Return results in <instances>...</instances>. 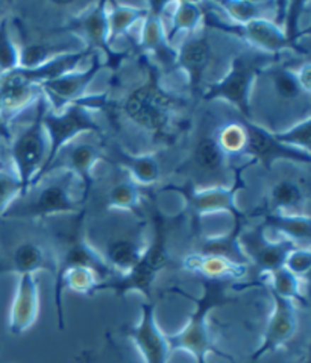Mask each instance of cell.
<instances>
[{
  "mask_svg": "<svg viewBox=\"0 0 311 363\" xmlns=\"http://www.w3.org/2000/svg\"><path fill=\"white\" fill-rule=\"evenodd\" d=\"M202 280V295L195 298L190 296L186 292L178 291L181 295H184L188 300L195 303V312L190 315L186 325L176 333L166 335L170 353L175 351H186L195 363H208V356L216 354L219 357L232 360L231 356L222 353L214 342V336L211 335L210 328V313L216 311L217 307L234 303L235 300L228 296V291H231L230 281H217V280Z\"/></svg>",
  "mask_w": 311,
  "mask_h": 363,
  "instance_id": "1",
  "label": "cell"
},
{
  "mask_svg": "<svg viewBox=\"0 0 311 363\" xmlns=\"http://www.w3.org/2000/svg\"><path fill=\"white\" fill-rule=\"evenodd\" d=\"M146 82L126 96L120 110L135 126L157 137H166L170 133L171 121L179 108L181 99L163 87L159 69L154 62H146Z\"/></svg>",
  "mask_w": 311,
  "mask_h": 363,
  "instance_id": "2",
  "label": "cell"
},
{
  "mask_svg": "<svg viewBox=\"0 0 311 363\" xmlns=\"http://www.w3.org/2000/svg\"><path fill=\"white\" fill-rule=\"evenodd\" d=\"M169 264L167 251V230L163 216L155 213L154 216V236L147 242V247L131 271L119 277H111L101 283L98 292H113L117 296L128 294H140L146 301H152V286L158 274Z\"/></svg>",
  "mask_w": 311,
  "mask_h": 363,
  "instance_id": "3",
  "label": "cell"
},
{
  "mask_svg": "<svg viewBox=\"0 0 311 363\" xmlns=\"http://www.w3.org/2000/svg\"><path fill=\"white\" fill-rule=\"evenodd\" d=\"M74 178L67 170H61L57 178L46 181L45 184L32 187L26 195L18 196L4 213L5 219L41 220L66 213H79L82 204L74 201L72 189Z\"/></svg>",
  "mask_w": 311,
  "mask_h": 363,
  "instance_id": "4",
  "label": "cell"
},
{
  "mask_svg": "<svg viewBox=\"0 0 311 363\" xmlns=\"http://www.w3.org/2000/svg\"><path fill=\"white\" fill-rule=\"evenodd\" d=\"M272 62V55H256L249 52L239 53L231 60L230 70L225 73V77L208 85L202 99L228 102L242 114V119L252 121L251 96L254 84Z\"/></svg>",
  "mask_w": 311,
  "mask_h": 363,
  "instance_id": "5",
  "label": "cell"
},
{
  "mask_svg": "<svg viewBox=\"0 0 311 363\" xmlns=\"http://www.w3.org/2000/svg\"><path fill=\"white\" fill-rule=\"evenodd\" d=\"M41 122L47 135L49 154L45 167H43L32 187L37 186L40 181H43V178L47 175L49 169L55 163V160L62 149L77 140L79 135L87 133H94L99 135L102 134L101 123L93 116L89 106H85L82 102L72 104L60 113H53L52 110L46 108L45 113H43Z\"/></svg>",
  "mask_w": 311,
  "mask_h": 363,
  "instance_id": "6",
  "label": "cell"
},
{
  "mask_svg": "<svg viewBox=\"0 0 311 363\" xmlns=\"http://www.w3.org/2000/svg\"><path fill=\"white\" fill-rule=\"evenodd\" d=\"M47 108L45 96L35 102V117L17 137L9 142V155L13 160L14 174L23 186V195H26L34 181L45 167L49 154L47 135L43 126V113ZM21 195V196H23Z\"/></svg>",
  "mask_w": 311,
  "mask_h": 363,
  "instance_id": "7",
  "label": "cell"
},
{
  "mask_svg": "<svg viewBox=\"0 0 311 363\" xmlns=\"http://www.w3.org/2000/svg\"><path fill=\"white\" fill-rule=\"evenodd\" d=\"M243 179H242V169L235 174L234 183L230 187L216 186V187H205L198 189L193 184L186 186H167L164 190L176 191L186 202V208L191 216L202 218L211 213H228L232 216L234 223H243L244 215L239 208L235 198H237L239 191L243 189Z\"/></svg>",
  "mask_w": 311,
  "mask_h": 363,
  "instance_id": "8",
  "label": "cell"
},
{
  "mask_svg": "<svg viewBox=\"0 0 311 363\" xmlns=\"http://www.w3.org/2000/svg\"><path fill=\"white\" fill-rule=\"evenodd\" d=\"M64 29L79 35L85 43V49H89L93 53H98V55L99 52L103 53L105 67L111 69L113 72L119 70L120 64L130 57L128 52H119L110 46L108 20H106L105 2L91 5L90 9L69 21V25L64 26Z\"/></svg>",
  "mask_w": 311,
  "mask_h": 363,
  "instance_id": "9",
  "label": "cell"
},
{
  "mask_svg": "<svg viewBox=\"0 0 311 363\" xmlns=\"http://www.w3.org/2000/svg\"><path fill=\"white\" fill-rule=\"evenodd\" d=\"M203 23L208 28L217 29L225 32V34L237 37L248 43L249 46L259 49L266 55L276 57L283 50L292 49V45L288 43L283 28L272 18H261L248 21V23H231V21H223L211 14H207L203 18Z\"/></svg>",
  "mask_w": 311,
  "mask_h": 363,
  "instance_id": "10",
  "label": "cell"
},
{
  "mask_svg": "<svg viewBox=\"0 0 311 363\" xmlns=\"http://www.w3.org/2000/svg\"><path fill=\"white\" fill-rule=\"evenodd\" d=\"M105 69L101 55L94 53L93 61L85 70H72L60 78L43 82L40 87L46 102L53 113L62 111L72 104H78L85 98L87 89L93 84L96 77Z\"/></svg>",
  "mask_w": 311,
  "mask_h": 363,
  "instance_id": "11",
  "label": "cell"
},
{
  "mask_svg": "<svg viewBox=\"0 0 311 363\" xmlns=\"http://www.w3.org/2000/svg\"><path fill=\"white\" fill-rule=\"evenodd\" d=\"M140 319L135 325L123 327V335L132 340L145 363H167L170 348L166 333L159 328L154 301H146L140 307Z\"/></svg>",
  "mask_w": 311,
  "mask_h": 363,
  "instance_id": "12",
  "label": "cell"
},
{
  "mask_svg": "<svg viewBox=\"0 0 311 363\" xmlns=\"http://www.w3.org/2000/svg\"><path fill=\"white\" fill-rule=\"evenodd\" d=\"M240 247L248 263L259 268L261 275H266L284 268L288 252L296 248V245L287 239H269L264 227L261 225L248 231L242 230Z\"/></svg>",
  "mask_w": 311,
  "mask_h": 363,
  "instance_id": "13",
  "label": "cell"
},
{
  "mask_svg": "<svg viewBox=\"0 0 311 363\" xmlns=\"http://www.w3.org/2000/svg\"><path fill=\"white\" fill-rule=\"evenodd\" d=\"M271 295L273 301V311L271 313L269 321H267L261 337V344L251 356L252 362L260 360L264 356L272 354L280 348H284L298 333L299 319L296 304L275 294Z\"/></svg>",
  "mask_w": 311,
  "mask_h": 363,
  "instance_id": "14",
  "label": "cell"
},
{
  "mask_svg": "<svg viewBox=\"0 0 311 363\" xmlns=\"http://www.w3.org/2000/svg\"><path fill=\"white\" fill-rule=\"evenodd\" d=\"M103 158H106V154L103 152V149L99 145L87 143V142H72L60 152V155L57 157V160H60V163L53 166L49 170V174L58 166L61 170H67V172H70L74 178H77L82 184L81 204L84 207L85 202H87V199L90 198V194L94 186L93 170L96 164H98Z\"/></svg>",
  "mask_w": 311,
  "mask_h": 363,
  "instance_id": "15",
  "label": "cell"
},
{
  "mask_svg": "<svg viewBox=\"0 0 311 363\" xmlns=\"http://www.w3.org/2000/svg\"><path fill=\"white\" fill-rule=\"evenodd\" d=\"M169 4L147 2V14L143 20L140 49L155 60V66L174 67L176 62V48L167 40V30L163 21V11Z\"/></svg>",
  "mask_w": 311,
  "mask_h": 363,
  "instance_id": "16",
  "label": "cell"
},
{
  "mask_svg": "<svg viewBox=\"0 0 311 363\" xmlns=\"http://www.w3.org/2000/svg\"><path fill=\"white\" fill-rule=\"evenodd\" d=\"M242 121L246 128V134H248V142H246L243 155L263 163L266 169H271L272 163L278 162V160H288V162H295L299 164H310V154L284 147L275 140L272 131L266 130L264 126L255 123L254 121Z\"/></svg>",
  "mask_w": 311,
  "mask_h": 363,
  "instance_id": "17",
  "label": "cell"
},
{
  "mask_svg": "<svg viewBox=\"0 0 311 363\" xmlns=\"http://www.w3.org/2000/svg\"><path fill=\"white\" fill-rule=\"evenodd\" d=\"M211 61V46L208 35L202 29L190 34L176 48L175 67L184 72L188 87L193 94H198L202 89L203 78Z\"/></svg>",
  "mask_w": 311,
  "mask_h": 363,
  "instance_id": "18",
  "label": "cell"
},
{
  "mask_svg": "<svg viewBox=\"0 0 311 363\" xmlns=\"http://www.w3.org/2000/svg\"><path fill=\"white\" fill-rule=\"evenodd\" d=\"M40 271H47L55 275L57 257L45 245L35 240H25L0 260V274L35 275Z\"/></svg>",
  "mask_w": 311,
  "mask_h": 363,
  "instance_id": "19",
  "label": "cell"
},
{
  "mask_svg": "<svg viewBox=\"0 0 311 363\" xmlns=\"http://www.w3.org/2000/svg\"><path fill=\"white\" fill-rule=\"evenodd\" d=\"M40 315V289L35 275L18 277V284L9 311V332L20 336L34 327Z\"/></svg>",
  "mask_w": 311,
  "mask_h": 363,
  "instance_id": "20",
  "label": "cell"
},
{
  "mask_svg": "<svg viewBox=\"0 0 311 363\" xmlns=\"http://www.w3.org/2000/svg\"><path fill=\"white\" fill-rule=\"evenodd\" d=\"M182 268L193 274L199 275L205 280L217 281H234L242 280L248 275V264L235 263L228 259L219 257V255H207L193 252L182 260Z\"/></svg>",
  "mask_w": 311,
  "mask_h": 363,
  "instance_id": "21",
  "label": "cell"
},
{
  "mask_svg": "<svg viewBox=\"0 0 311 363\" xmlns=\"http://www.w3.org/2000/svg\"><path fill=\"white\" fill-rule=\"evenodd\" d=\"M115 166L123 167L138 186L155 184L161 178V164L155 154H131L123 147L115 146L108 158Z\"/></svg>",
  "mask_w": 311,
  "mask_h": 363,
  "instance_id": "22",
  "label": "cell"
},
{
  "mask_svg": "<svg viewBox=\"0 0 311 363\" xmlns=\"http://www.w3.org/2000/svg\"><path fill=\"white\" fill-rule=\"evenodd\" d=\"M146 247L147 242H145L142 238L126 236L110 240L105 245V248L99 251V254L111 272H119V275H122L134 268L143 255Z\"/></svg>",
  "mask_w": 311,
  "mask_h": 363,
  "instance_id": "23",
  "label": "cell"
},
{
  "mask_svg": "<svg viewBox=\"0 0 311 363\" xmlns=\"http://www.w3.org/2000/svg\"><path fill=\"white\" fill-rule=\"evenodd\" d=\"M264 228H271L275 233L281 234L283 239L293 242L296 247L298 243H304L308 247L311 227L310 218L304 213L299 215H288V213H264Z\"/></svg>",
  "mask_w": 311,
  "mask_h": 363,
  "instance_id": "24",
  "label": "cell"
},
{
  "mask_svg": "<svg viewBox=\"0 0 311 363\" xmlns=\"http://www.w3.org/2000/svg\"><path fill=\"white\" fill-rule=\"evenodd\" d=\"M147 14V2L137 6L123 2L106 4V20H108V43L114 49V43L126 35L137 21L145 20Z\"/></svg>",
  "mask_w": 311,
  "mask_h": 363,
  "instance_id": "25",
  "label": "cell"
},
{
  "mask_svg": "<svg viewBox=\"0 0 311 363\" xmlns=\"http://www.w3.org/2000/svg\"><path fill=\"white\" fill-rule=\"evenodd\" d=\"M243 230V223H234L232 230L227 234H220V236H208L203 238L199 242L198 251L199 254L207 255H219V257L228 259L235 263L248 264L244 254L240 247V233Z\"/></svg>",
  "mask_w": 311,
  "mask_h": 363,
  "instance_id": "26",
  "label": "cell"
},
{
  "mask_svg": "<svg viewBox=\"0 0 311 363\" xmlns=\"http://www.w3.org/2000/svg\"><path fill=\"white\" fill-rule=\"evenodd\" d=\"M307 194L304 189L293 179H280L269 190V213H288L299 215L302 206H305Z\"/></svg>",
  "mask_w": 311,
  "mask_h": 363,
  "instance_id": "27",
  "label": "cell"
},
{
  "mask_svg": "<svg viewBox=\"0 0 311 363\" xmlns=\"http://www.w3.org/2000/svg\"><path fill=\"white\" fill-rule=\"evenodd\" d=\"M175 6L174 13H171L170 18V29L167 30V40L170 45H174L176 35L186 32L187 35L195 34L196 30L200 29L203 18H205V13H203L202 5L198 2H181L171 4Z\"/></svg>",
  "mask_w": 311,
  "mask_h": 363,
  "instance_id": "28",
  "label": "cell"
},
{
  "mask_svg": "<svg viewBox=\"0 0 311 363\" xmlns=\"http://www.w3.org/2000/svg\"><path fill=\"white\" fill-rule=\"evenodd\" d=\"M18 69H37L43 64L64 55V53H70L78 49H70L67 43H30V45L18 48Z\"/></svg>",
  "mask_w": 311,
  "mask_h": 363,
  "instance_id": "29",
  "label": "cell"
},
{
  "mask_svg": "<svg viewBox=\"0 0 311 363\" xmlns=\"http://www.w3.org/2000/svg\"><path fill=\"white\" fill-rule=\"evenodd\" d=\"M261 279L269 284L271 294H275L281 298H285L288 301H293L295 304L299 303L307 306V296H305V287L304 281L299 280L292 272H288L285 268H280L271 274L261 275Z\"/></svg>",
  "mask_w": 311,
  "mask_h": 363,
  "instance_id": "30",
  "label": "cell"
},
{
  "mask_svg": "<svg viewBox=\"0 0 311 363\" xmlns=\"http://www.w3.org/2000/svg\"><path fill=\"white\" fill-rule=\"evenodd\" d=\"M275 2H251V0H225L216 2L214 6L220 8L230 17L231 23H248V21L269 18V6Z\"/></svg>",
  "mask_w": 311,
  "mask_h": 363,
  "instance_id": "31",
  "label": "cell"
},
{
  "mask_svg": "<svg viewBox=\"0 0 311 363\" xmlns=\"http://www.w3.org/2000/svg\"><path fill=\"white\" fill-rule=\"evenodd\" d=\"M263 73H266L267 77H269L276 94L284 101H295V99L302 98V96L304 98H308L310 96L302 90L301 84H299L295 69L280 66V64L276 66L275 62H272L269 67H266L263 70Z\"/></svg>",
  "mask_w": 311,
  "mask_h": 363,
  "instance_id": "32",
  "label": "cell"
},
{
  "mask_svg": "<svg viewBox=\"0 0 311 363\" xmlns=\"http://www.w3.org/2000/svg\"><path fill=\"white\" fill-rule=\"evenodd\" d=\"M142 207V190L140 186L128 177L119 183H115L106 195V208L108 210H123L138 213Z\"/></svg>",
  "mask_w": 311,
  "mask_h": 363,
  "instance_id": "33",
  "label": "cell"
},
{
  "mask_svg": "<svg viewBox=\"0 0 311 363\" xmlns=\"http://www.w3.org/2000/svg\"><path fill=\"white\" fill-rule=\"evenodd\" d=\"M193 158H195L198 167L207 174L219 172L228 160L216 140V134H205L199 138Z\"/></svg>",
  "mask_w": 311,
  "mask_h": 363,
  "instance_id": "34",
  "label": "cell"
},
{
  "mask_svg": "<svg viewBox=\"0 0 311 363\" xmlns=\"http://www.w3.org/2000/svg\"><path fill=\"white\" fill-rule=\"evenodd\" d=\"M214 134H216V140L220 149L227 154L228 158L244 152L246 142H248V134H246L243 121L225 123L219 128L217 133Z\"/></svg>",
  "mask_w": 311,
  "mask_h": 363,
  "instance_id": "35",
  "label": "cell"
},
{
  "mask_svg": "<svg viewBox=\"0 0 311 363\" xmlns=\"http://www.w3.org/2000/svg\"><path fill=\"white\" fill-rule=\"evenodd\" d=\"M311 119L307 116L305 119L296 122L290 128L284 131L273 133L272 135L275 140L283 145L284 147L292 149V151L310 154V135H311Z\"/></svg>",
  "mask_w": 311,
  "mask_h": 363,
  "instance_id": "36",
  "label": "cell"
},
{
  "mask_svg": "<svg viewBox=\"0 0 311 363\" xmlns=\"http://www.w3.org/2000/svg\"><path fill=\"white\" fill-rule=\"evenodd\" d=\"M20 50L9 32L8 17L0 20V77L18 69Z\"/></svg>",
  "mask_w": 311,
  "mask_h": 363,
  "instance_id": "37",
  "label": "cell"
},
{
  "mask_svg": "<svg viewBox=\"0 0 311 363\" xmlns=\"http://www.w3.org/2000/svg\"><path fill=\"white\" fill-rule=\"evenodd\" d=\"M21 195H23V186H21L16 174L0 169V218L4 216L6 208Z\"/></svg>",
  "mask_w": 311,
  "mask_h": 363,
  "instance_id": "38",
  "label": "cell"
},
{
  "mask_svg": "<svg viewBox=\"0 0 311 363\" xmlns=\"http://www.w3.org/2000/svg\"><path fill=\"white\" fill-rule=\"evenodd\" d=\"M284 268L292 272L299 280L307 281L311 269V251L308 247H296L288 252Z\"/></svg>",
  "mask_w": 311,
  "mask_h": 363,
  "instance_id": "39",
  "label": "cell"
},
{
  "mask_svg": "<svg viewBox=\"0 0 311 363\" xmlns=\"http://www.w3.org/2000/svg\"><path fill=\"white\" fill-rule=\"evenodd\" d=\"M295 72H296V78H298L299 84H301L302 90L307 94H310L311 93V64H310V61H304L301 66L295 69Z\"/></svg>",
  "mask_w": 311,
  "mask_h": 363,
  "instance_id": "40",
  "label": "cell"
},
{
  "mask_svg": "<svg viewBox=\"0 0 311 363\" xmlns=\"http://www.w3.org/2000/svg\"><path fill=\"white\" fill-rule=\"evenodd\" d=\"M11 138H13V134H11L9 125L4 121V117H2V110H0V140L11 142Z\"/></svg>",
  "mask_w": 311,
  "mask_h": 363,
  "instance_id": "41",
  "label": "cell"
},
{
  "mask_svg": "<svg viewBox=\"0 0 311 363\" xmlns=\"http://www.w3.org/2000/svg\"><path fill=\"white\" fill-rule=\"evenodd\" d=\"M299 363H310V359H308V356H305L301 362H299Z\"/></svg>",
  "mask_w": 311,
  "mask_h": 363,
  "instance_id": "42",
  "label": "cell"
}]
</instances>
